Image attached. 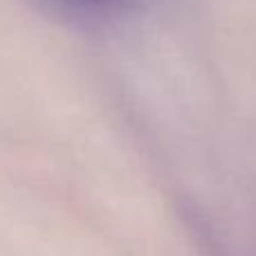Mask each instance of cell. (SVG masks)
Listing matches in <instances>:
<instances>
[{
  "mask_svg": "<svg viewBox=\"0 0 256 256\" xmlns=\"http://www.w3.org/2000/svg\"><path fill=\"white\" fill-rule=\"evenodd\" d=\"M81 2H102V0H81Z\"/></svg>",
  "mask_w": 256,
  "mask_h": 256,
  "instance_id": "1",
  "label": "cell"
}]
</instances>
